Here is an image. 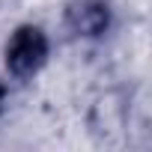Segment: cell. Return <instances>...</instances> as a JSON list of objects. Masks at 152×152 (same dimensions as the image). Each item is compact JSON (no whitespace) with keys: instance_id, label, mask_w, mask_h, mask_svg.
<instances>
[{"instance_id":"6da1fadb","label":"cell","mask_w":152,"mask_h":152,"mask_svg":"<svg viewBox=\"0 0 152 152\" xmlns=\"http://www.w3.org/2000/svg\"><path fill=\"white\" fill-rule=\"evenodd\" d=\"M42 54H45V42H42V36H39L36 30H24V33L12 42V48H9V60H12V66H15L18 72L33 69V66L42 60Z\"/></svg>"}]
</instances>
